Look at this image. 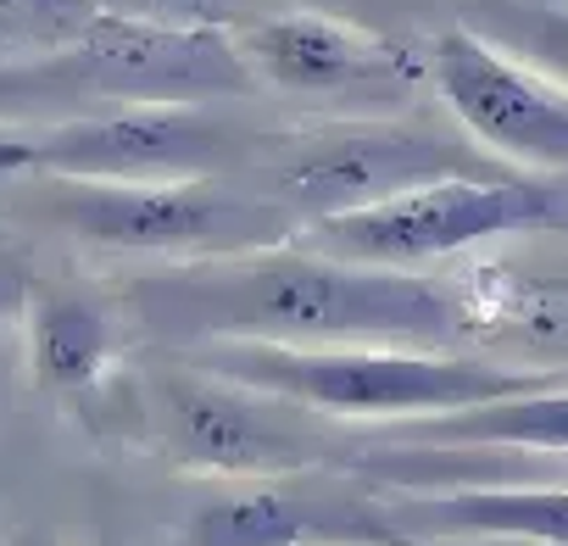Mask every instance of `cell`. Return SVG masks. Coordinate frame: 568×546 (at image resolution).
Returning <instances> with one entry per match:
<instances>
[{
    "mask_svg": "<svg viewBox=\"0 0 568 546\" xmlns=\"http://www.w3.org/2000/svg\"><path fill=\"white\" fill-rule=\"evenodd\" d=\"M106 12L95 0H0V68L79 46Z\"/></svg>",
    "mask_w": 568,
    "mask_h": 546,
    "instance_id": "2e32d148",
    "label": "cell"
},
{
    "mask_svg": "<svg viewBox=\"0 0 568 546\" xmlns=\"http://www.w3.org/2000/svg\"><path fill=\"white\" fill-rule=\"evenodd\" d=\"M140 324L173 346L267 341V346H402L446 352L468 335L463 302L402 267H363L302 240L173 262L129 285Z\"/></svg>",
    "mask_w": 568,
    "mask_h": 546,
    "instance_id": "6da1fadb",
    "label": "cell"
},
{
    "mask_svg": "<svg viewBox=\"0 0 568 546\" xmlns=\"http://www.w3.org/2000/svg\"><path fill=\"white\" fill-rule=\"evenodd\" d=\"M256 79L223 29H162L101 18L79 46L0 68V123L40 129L112 107H212L251 95Z\"/></svg>",
    "mask_w": 568,
    "mask_h": 546,
    "instance_id": "3957f363",
    "label": "cell"
},
{
    "mask_svg": "<svg viewBox=\"0 0 568 546\" xmlns=\"http://www.w3.org/2000/svg\"><path fill=\"white\" fill-rule=\"evenodd\" d=\"M562 218V195L529 173L518 179H446L407 195H390L363 212H335L302 229V245L363 262V267H424L440 256H457L468 245L529 234Z\"/></svg>",
    "mask_w": 568,
    "mask_h": 546,
    "instance_id": "52a82bcc",
    "label": "cell"
},
{
    "mask_svg": "<svg viewBox=\"0 0 568 546\" xmlns=\"http://www.w3.org/2000/svg\"><path fill=\"white\" fill-rule=\"evenodd\" d=\"M7 546H57V540L40 535V529H29V535H18V540H7Z\"/></svg>",
    "mask_w": 568,
    "mask_h": 546,
    "instance_id": "d6986e66",
    "label": "cell"
},
{
    "mask_svg": "<svg viewBox=\"0 0 568 546\" xmlns=\"http://www.w3.org/2000/svg\"><path fill=\"white\" fill-rule=\"evenodd\" d=\"M156 413H162L168 452L201 474L284 479V474H313L318 463H335L318 413L201 374L190 363L156 380Z\"/></svg>",
    "mask_w": 568,
    "mask_h": 546,
    "instance_id": "ba28073f",
    "label": "cell"
},
{
    "mask_svg": "<svg viewBox=\"0 0 568 546\" xmlns=\"http://www.w3.org/2000/svg\"><path fill=\"white\" fill-rule=\"evenodd\" d=\"M256 162L262 195L302 229L446 179H518V168L496 162L468 134H446L407 118H341L324 129L267 134L251 145V168Z\"/></svg>",
    "mask_w": 568,
    "mask_h": 546,
    "instance_id": "277c9868",
    "label": "cell"
},
{
    "mask_svg": "<svg viewBox=\"0 0 568 546\" xmlns=\"http://www.w3.org/2000/svg\"><path fill=\"white\" fill-rule=\"evenodd\" d=\"M95 7L162 29H217V0H95Z\"/></svg>",
    "mask_w": 568,
    "mask_h": 546,
    "instance_id": "e0dca14e",
    "label": "cell"
},
{
    "mask_svg": "<svg viewBox=\"0 0 568 546\" xmlns=\"http://www.w3.org/2000/svg\"><path fill=\"white\" fill-rule=\"evenodd\" d=\"M429 84L457 129L518 173H568V90L507 57L474 29H446L429 46Z\"/></svg>",
    "mask_w": 568,
    "mask_h": 546,
    "instance_id": "9c48e42d",
    "label": "cell"
},
{
    "mask_svg": "<svg viewBox=\"0 0 568 546\" xmlns=\"http://www.w3.org/2000/svg\"><path fill=\"white\" fill-rule=\"evenodd\" d=\"M34 206L45 223L84 245L151 251V256H240L302 240V223L267 195H245L223 179H168V184H106V179H34Z\"/></svg>",
    "mask_w": 568,
    "mask_h": 546,
    "instance_id": "5b68a950",
    "label": "cell"
},
{
    "mask_svg": "<svg viewBox=\"0 0 568 546\" xmlns=\"http://www.w3.org/2000/svg\"><path fill=\"white\" fill-rule=\"evenodd\" d=\"M479 40L501 46L507 57L540 68L568 90V7L562 0H474L468 23Z\"/></svg>",
    "mask_w": 568,
    "mask_h": 546,
    "instance_id": "9a60e30c",
    "label": "cell"
},
{
    "mask_svg": "<svg viewBox=\"0 0 568 546\" xmlns=\"http://www.w3.org/2000/svg\"><path fill=\"white\" fill-rule=\"evenodd\" d=\"M29 296H34V285H29L23 262H18L12 251H0V318L23 313V307H29Z\"/></svg>",
    "mask_w": 568,
    "mask_h": 546,
    "instance_id": "ac0fdd59",
    "label": "cell"
},
{
    "mask_svg": "<svg viewBox=\"0 0 568 546\" xmlns=\"http://www.w3.org/2000/svg\"><path fill=\"white\" fill-rule=\"evenodd\" d=\"M390 518L418 540H535L568 546V485H463V491H379Z\"/></svg>",
    "mask_w": 568,
    "mask_h": 546,
    "instance_id": "7c38bea8",
    "label": "cell"
},
{
    "mask_svg": "<svg viewBox=\"0 0 568 546\" xmlns=\"http://www.w3.org/2000/svg\"><path fill=\"white\" fill-rule=\"evenodd\" d=\"M190 368L234 380L245 391L296 402L318 418H440L479 402L551 385V374H524L452 352L402 346H267V341H201L184 352Z\"/></svg>",
    "mask_w": 568,
    "mask_h": 546,
    "instance_id": "7a4b0ae2",
    "label": "cell"
},
{
    "mask_svg": "<svg viewBox=\"0 0 568 546\" xmlns=\"http://www.w3.org/2000/svg\"><path fill=\"white\" fill-rule=\"evenodd\" d=\"M251 145L256 134H240L212 107H112L40 129L0 123V173L106 184L223 179L251 162Z\"/></svg>",
    "mask_w": 568,
    "mask_h": 546,
    "instance_id": "8992f818",
    "label": "cell"
},
{
    "mask_svg": "<svg viewBox=\"0 0 568 546\" xmlns=\"http://www.w3.org/2000/svg\"><path fill=\"white\" fill-rule=\"evenodd\" d=\"M396 446H474V452H540L568 457V391H518L440 418H413L390 435Z\"/></svg>",
    "mask_w": 568,
    "mask_h": 546,
    "instance_id": "4fadbf2b",
    "label": "cell"
},
{
    "mask_svg": "<svg viewBox=\"0 0 568 546\" xmlns=\"http://www.w3.org/2000/svg\"><path fill=\"white\" fill-rule=\"evenodd\" d=\"M184 546H429L407 535L379 485L341 491L318 474H284V479H240L206 496L190 524Z\"/></svg>",
    "mask_w": 568,
    "mask_h": 546,
    "instance_id": "30bf717a",
    "label": "cell"
},
{
    "mask_svg": "<svg viewBox=\"0 0 568 546\" xmlns=\"http://www.w3.org/2000/svg\"><path fill=\"white\" fill-rule=\"evenodd\" d=\"M234 46L256 84H273L284 95H313V101H335V95H357V101L390 95L396 101L418 79V68L407 62L402 46L374 40L324 12L262 18L245 34H234Z\"/></svg>",
    "mask_w": 568,
    "mask_h": 546,
    "instance_id": "8fae6325",
    "label": "cell"
},
{
    "mask_svg": "<svg viewBox=\"0 0 568 546\" xmlns=\"http://www.w3.org/2000/svg\"><path fill=\"white\" fill-rule=\"evenodd\" d=\"M112 357V324L95 302L34 291L29 296V363L45 391H84Z\"/></svg>",
    "mask_w": 568,
    "mask_h": 546,
    "instance_id": "5bb4252c",
    "label": "cell"
}]
</instances>
